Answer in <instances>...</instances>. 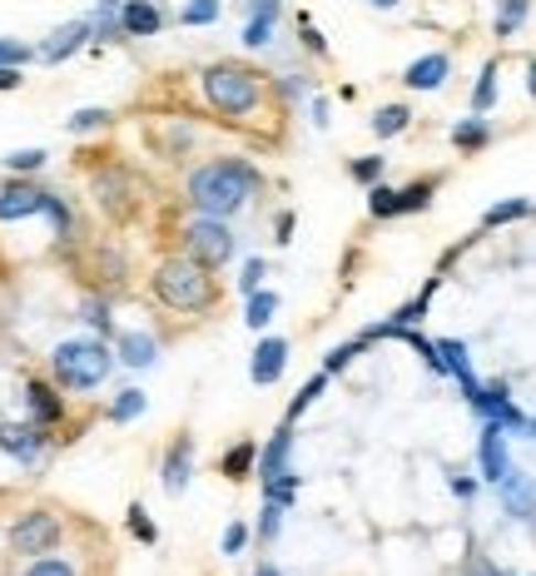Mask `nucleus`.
<instances>
[{"label": "nucleus", "mask_w": 536, "mask_h": 576, "mask_svg": "<svg viewBox=\"0 0 536 576\" xmlns=\"http://www.w3.org/2000/svg\"><path fill=\"white\" fill-rule=\"evenodd\" d=\"M367 218H397V189L393 184L367 189Z\"/></svg>", "instance_id": "79ce46f5"}, {"label": "nucleus", "mask_w": 536, "mask_h": 576, "mask_svg": "<svg viewBox=\"0 0 536 576\" xmlns=\"http://www.w3.org/2000/svg\"><path fill=\"white\" fill-rule=\"evenodd\" d=\"M30 60H35V45H25V40L0 35V65H20V70H25Z\"/></svg>", "instance_id": "de8ad7c7"}, {"label": "nucleus", "mask_w": 536, "mask_h": 576, "mask_svg": "<svg viewBox=\"0 0 536 576\" xmlns=\"http://www.w3.org/2000/svg\"><path fill=\"white\" fill-rule=\"evenodd\" d=\"M218 0H184V6H179V25H189V30H204V25H214L218 20Z\"/></svg>", "instance_id": "4c0bfd02"}, {"label": "nucleus", "mask_w": 536, "mask_h": 576, "mask_svg": "<svg viewBox=\"0 0 536 576\" xmlns=\"http://www.w3.org/2000/svg\"><path fill=\"white\" fill-rule=\"evenodd\" d=\"M45 149H10L6 159H0V164L10 169V174H20V179H30V174H40V169H45Z\"/></svg>", "instance_id": "ea45409f"}, {"label": "nucleus", "mask_w": 536, "mask_h": 576, "mask_svg": "<svg viewBox=\"0 0 536 576\" xmlns=\"http://www.w3.org/2000/svg\"><path fill=\"white\" fill-rule=\"evenodd\" d=\"M522 437H532V442H536V417L532 413H526V423H522Z\"/></svg>", "instance_id": "6e6d98bb"}, {"label": "nucleus", "mask_w": 536, "mask_h": 576, "mask_svg": "<svg viewBox=\"0 0 536 576\" xmlns=\"http://www.w3.org/2000/svg\"><path fill=\"white\" fill-rule=\"evenodd\" d=\"M526 95L536 99V60H532V65H526Z\"/></svg>", "instance_id": "5fc2aeb1"}, {"label": "nucleus", "mask_w": 536, "mask_h": 576, "mask_svg": "<svg viewBox=\"0 0 536 576\" xmlns=\"http://www.w3.org/2000/svg\"><path fill=\"white\" fill-rule=\"evenodd\" d=\"M89 189H95V204L105 209V214H125L129 204H135V174L129 169H119V164H109V169H95V179H89Z\"/></svg>", "instance_id": "2eb2a0df"}, {"label": "nucleus", "mask_w": 536, "mask_h": 576, "mask_svg": "<svg viewBox=\"0 0 536 576\" xmlns=\"http://www.w3.org/2000/svg\"><path fill=\"white\" fill-rule=\"evenodd\" d=\"M258 189H264L258 164H248L238 154H214L184 174V204L208 218H238L254 204Z\"/></svg>", "instance_id": "f257e3e1"}, {"label": "nucleus", "mask_w": 536, "mask_h": 576, "mask_svg": "<svg viewBox=\"0 0 536 576\" xmlns=\"http://www.w3.org/2000/svg\"><path fill=\"white\" fill-rule=\"evenodd\" d=\"M467 407L476 413V423H496V427H506L512 437H522L526 413L512 403V387L506 383H482L472 397H467Z\"/></svg>", "instance_id": "0eeeda50"}, {"label": "nucleus", "mask_w": 536, "mask_h": 576, "mask_svg": "<svg viewBox=\"0 0 536 576\" xmlns=\"http://www.w3.org/2000/svg\"><path fill=\"white\" fill-rule=\"evenodd\" d=\"M278 532H283V506H278V502H264L254 536H258V542H278Z\"/></svg>", "instance_id": "a18cd8bd"}, {"label": "nucleus", "mask_w": 536, "mask_h": 576, "mask_svg": "<svg viewBox=\"0 0 536 576\" xmlns=\"http://www.w3.org/2000/svg\"><path fill=\"white\" fill-rule=\"evenodd\" d=\"M293 472V423H278L268 433V442L258 447V482H274V477Z\"/></svg>", "instance_id": "dca6fc26"}, {"label": "nucleus", "mask_w": 536, "mask_h": 576, "mask_svg": "<svg viewBox=\"0 0 536 576\" xmlns=\"http://www.w3.org/2000/svg\"><path fill=\"white\" fill-rule=\"evenodd\" d=\"M50 204V189L30 184V179L10 174L6 189H0V224H20V218H40Z\"/></svg>", "instance_id": "9d476101"}, {"label": "nucleus", "mask_w": 536, "mask_h": 576, "mask_svg": "<svg viewBox=\"0 0 536 576\" xmlns=\"http://www.w3.org/2000/svg\"><path fill=\"white\" fill-rule=\"evenodd\" d=\"M472 576H506V572H496V566H482V572H472Z\"/></svg>", "instance_id": "bf43d9fd"}, {"label": "nucleus", "mask_w": 536, "mask_h": 576, "mask_svg": "<svg viewBox=\"0 0 536 576\" xmlns=\"http://www.w3.org/2000/svg\"><path fill=\"white\" fill-rule=\"evenodd\" d=\"M119 358L109 353L105 338H60L50 348V377H55L65 393H95L109 373H115Z\"/></svg>", "instance_id": "20e7f679"}, {"label": "nucleus", "mask_w": 536, "mask_h": 576, "mask_svg": "<svg viewBox=\"0 0 536 576\" xmlns=\"http://www.w3.org/2000/svg\"><path fill=\"white\" fill-rule=\"evenodd\" d=\"M532 20V0H496V10H492V35L496 40H512L516 30Z\"/></svg>", "instance_id": "b1692460"}, {"label": "nucleus", "mask_w": 536, "mask_h": 576, "mask_svg": "<svg viewBox=\"0 0 536 576\" xmlns=\"http://www.w3.org/2000/svg\"><path fill=\"white\" fill-rule=\"evenodd\" d=\"M367 348H373V343H367L363 333H357V338H347V343H337V348H328V358H323V373H328V377H337L347 363H353L357 353H367Z\"/></svg>", "instance_id": "c9c22d12"}, {"label": "nucleus", "mask_w": 536, "mask_h": 576, "mask_svg": "<svg viewBox=\"0 0 536 576\" xmlns=\"http://www.w3.org/2000/svg\"><path fill=\"white\" fill-rule=\"evenodd\" d=\"M288 338L283 333H258V343H254V358H248V383L254 387H274V383H283V373H288Z\"/></svg>", "instance_id": "6e6552de"}, {"label": "nucleus", "mask_w": 536, "mask_h": 576, "mask_svg": "<svg viewBox=\"0 0 536 576\" xmlns=\"http://www.w3.org/2000/svg\"><path fill=\"white\" fill-rule=\"evenodd\" d=\"M119 6H125V0H95V10H89V25H95V45L125 40V30H119Z\"/></svg>", "instance_id": "cd10ccee"}, {"label": "nucleus", "mask_w": 536, "mask_h": 576, "mask_svg": "<svg viewBox=\"0 0 536 576\" xmlns=\"http://www.w3.org/2000/svg\"><path fill=\"white\" fill-rule=\"evenodd\" d=\"M452 492L462 497V502H472V497H476V477H462V472H457V477H452Z\"/></svg>", "instance_id": "603ef678"}, {"label": "nucleus", "mask_w": 536, "mask_h": 576, "mask_svg": "<svg viewBox=\"0 0 536 576\" xmlns=\"http://www.w3.org/2000/svg\"><path fill=\"white\" fill-rule=\"evenodd\" d=\"M85 45H95V25H89V15H75V20H65V25L50 30L45 45H35V60H45V65H65V60L79 55Z\"/></svg>", "instance_id": "1a4fd4ad"}, {"label": "nucleus", "mask_w": 536, "mask_h": 576, "mask_svg": "<svg viewBox=\"0 0 536 576\" xmlns=\"http://www.w3.org/2000/svg\"><path fill=\"white\" fill-rule=\"evenodd\" d=\"M447 79H452V55H447V50H427V55H417L412 65L403 70V85L417 89V95H432Z\"/></svg>", "instance_id": "f3484780"}, {"label": "nucleus", "mask_w": 536, "mask_h": 576, "mask_svg": "<svg viewBox=\"0 0 536 576\" xmlns=\"http://www.w3.org/2000/svg\"><path fill=\"white\" fill-rule=\"evenodd\" d=\"M447 139H452L457 154H476V149L492 145V119H486V115H467V119H457Z\"/></svg>", "instance_id": "4be33fe9"}, {"label": "nucleus", "mask_w": 536, "mask_h": 576, "mask_svg": "<svg viewBox=\"0 0 536 576\" xmlns=\"http://www.w3.org/2000/svg\"><path fill=\"white\" fill-rule=\"evenodd\" d=\"M20 576H79V572H75L69 556H35V562H30Z\"/></svg>", "instance_id": "c03bdc74"}, {"label": "nucleus", "mask_w": 536, "mask_h": 576, "mask_svg": "<svg viewBox=\"0 0 536 576\" xmlns=\"http://www.w3.org/2000/svg\"><path fill=\"white\" fill-rule=\"evenodd\" d=\"M65 387L55 383V377H30L25 383V417L35 427H60L65 423Z\"/></svg>", "instance_id": "4468645a"}, {"label": "nucleus", "mask_w": 536, "mask_h": 576, "mask_svg": "<svg viewBox=\"0 0 536 576\" xmlns=\"http://www.w3.org/2000/svg\"><path fill=\"white\" fill-rule=\"evenodd\" d=\"M144 407H149V393L144 387H125V393H115L109 397V407H105V417L115 427H129L135 417H144Z\"/></svg>", "instance_id": "a878e982"}, {"label": "nucleus", "mask_w": 536, "mask_h": 576, "mask_svg": "<svg viewBox=\"0 0 536 576\" xmlns=\"http://www.w3.org/2000/svg\"><path fill=\"white\" fill-rule=\"evenodd\" d=\"M149 294H154V303L169 308V313L199 318V313H214L218 278H214V268H204L199 258L164 254L154 268H149Z\"/></svg>", "instance_id": "f03ea898"}, {"label": "nucleus", "mask_w": 536, "mask_h": 576, "mask_svg": "<svg viewBox=\"0 0 536 576\" xmlns=\"http://www.w3.org/2000/svg\"><path fill=\"white\" fill-rule=\"evenodd\" d=\"M367 6H373V10H397L403 0H367Z\"/></svg>", "instance_id": "4d7b16f0"}, {"label": "nucleus", "mask_w": 536, "mask_h": 576, "mask_svg": "<svg viewBox=\"0 0 536 576\" xmlns=\"http://www.w3.org/2000/svg\"><path fill=\"white\" fill-rule=\"evenodd\" d=\"M25 85V75H20V65H0V95H10V89Z\"/></svg>", "instance_id": "3c124183"}, {"label": "nucleus", "mask_w": 536, "mask_h": 576, "mask_svg": "<svg viewBox=\"0 0 536 576\" xmlns=\"http://www.w3.org/2000/svg\"><path fill=\"white\" fill-rule=\"evenodd\" d=\"M313 125L328 129V99H313Z\"/></svg>", "instance_id": "864d4df0"}, {"label": "nucleus", "mask_w": 536, "mask_h": 576, "mask_svg": "<svg viewBox=\"0 0 536 576\" xmlns=\"http://www.w3.org/2000/svg\"><path fill=\"white\" fill-rule=\"evenodd\" d=\"M367 125H373L377 139H397V135H407V125H412V109L407 105H377Z\"/></svg>", "instance_id": "c756f323"}, {"label": "nucleus", "mask_w": 536, "mask_h": 576, "mask_svg": "<svg viewBox=\"0 0 536 576\" xmlns=\"http://www.w3.org/2000/svg\"><path fill=\"white\" fill-rule=\"evenodd\" d=\"M264 487V502H278L288 512L293 506V497H298V472H283V477H274V482H258Z\"/></svg>", "instance_id": "37998d69"}, {"label": "nucleus", "mask_w": 536, "mask_h": 576, "mask_svg": "<svg viewBox=\"0 0 536 576\" xmlns=\"http://www.w3.org/2000/svg\"><path fill=\"white\" fill-rule=\"evenodd\" d=\"M254 576H283V572H278L274 562H264V566H258V572H254Z\"/></svg>", "instance_id": "13d9d810"}, {"label": "nucleus", "mask_w": 536, "mask_h": 576, "mask_svg": "<svg viewBox=\"0 0 536 576\" xmlns=\"http://www.w3.org/2000/svg\"><path fill=\"white\" fill-rule=\"evenodd\" d=\"M283 0H244V50H264L278 30Z\"/></svg>", "instance_id": "6ab92c4d"}, {"label": "nucleus", "mask_w": 536, "mask_h": 576, "mask_svg": "<svg viewBox=\"0 0 536 576\" xmlns=\"http://www.w3.org/2000/svg\"><path fill=\"white\" fill-rule=\"evenodd\" d=\"M10 552L25 556V562H35V556H50L60 546V536H65V522H60L55 512H45V506H30V512H20L15 522H10Z\"/></svg>", "instance_id": "423d86ee"}, {"label": "nucleus", "mask_w": 536, "mask_h": 576, "mask_svg": "<svg viewBox=\"0 0 536 576\" xmlns=\"http://www.w3.org/2000/svg\"><path fill=\"white\" fill-rule=\"evenodd\" d=\"M125 532L135 536L139 546H154V542H159V526L149 522V512H144L139 502H129V512H125Z\"/></svg>", "instance_id": "58836bf2"}, {"label": "nucleus", "mask_w": 536, "mask_h": 576, "mask_svg": "<svg viewBox=\"0 0 536 576\" xmlns=\"http://www.w3.org/2000/svg\"><path fill=\"white\" fill-rule=\"evenodd\" d=\"M248 536H254V532H248L244 522H228V526H224V536H218V552H224V556H238V552L248 546Z\"/></svg>", "instance_id": "09e8293b"}, {"label": "nucleus", "mask_w": 536, "mask_h": 576, "mask_svg": "<svg viewBox=\"0 0 536 576\" xmlns=\"http://www.w3.org/2000/svg\"><path fill=\"white\" fill-rule=\"evenodd\" d=\"M492 109H496V60H486L472 85V115H492Z\"/></svg>", "instance_id": "72a5a7b5"}, {"label": "nucleus", "mask_w": 536, "mask_h": 576, "mask_svg": "<svg viewBox=\"0 0 536 576\" xmlns=\"http://www.w3.org/2000/svg\"><path fill=\"white\" fill-rule=\"evenodd\" d=\"M432 194H437V179H412V184H403L397 189V218L432 209Z\"/></svg>", "instance_id": "7c9ffc66"}, {"label": "nucleus", "mask_w": 536, "mask_h": 576, "mask_svg": "<svg viewBox=\"0 0 536 576\" xmlns=\"http://www.w3.org/2000/svg\"><path fill=\"white\" fill-rule=\"evenodd\" d=\"M264 278H268V264L264 258H244V268H238V294H258L264 288Z\"/></svg>", "instance_id": "49530a36"}, {"label": "nucleus", "mask_w": 536, "mask_h": 576, "mask_svg": "<svg viewBox=\"0 0 536 576\" xmlns=\"http://www.w3.org/2000/svg\"><path fill=\"white\" fill-rule=\"evenodd\" d=\"M512 433L496 423H482V433H476V472H482V482H502L506 472H512Z\"/></svg>", "instance_id": "9b49d317"}, {"label": "nucleus", "mask_w": 536, "mask_h": 576, "mask_svg": "<svg viewBox=\"0 0 536 576\" xmlns=\"http://www.w3.org/2000/svg\"><path fill=\"white\" fill-rule=\"evenodd\" d=\"M274 313H278V294H274V288H258V294L244 298V323L254 328V333H268Z\"/></svg>", "instance_id": "c85d7f7f"}, {"label": "nucleus", "mask_w": 536, "mask_h": 576, "mask_svg": "<svg viewBox=\"0 0 536 576\" xmlns=\"http://www.w3.org/2000/svg\"><path fill=\"white\" fill-rule=\"evenodd\" d=\"M293 25H298V45H303L313 60H328V40H323V30L313 25V15H308V10H298Z\"/></svg>", "instance_id": "a19ab883"}, {"label": "nucleus", "mask_w": 536, "mask_h": 576, "mask_svg": "<svg viewBox=\"0 0 536 576\" xmlns=\"http://www.w3.org/2000/svg\"><path fill=\"white\" fill-rule=\"evenodd\" d=\"M179 254L199 258L204 268H228L238 258V234L228 228V218H208V214H194L184 228H179Z\"/></svg>", "instance_id": "39448f33"}, {"label": "nucleus", "mask_w": 536, "mask_h": 576, "mask_svg": "<svg viewBox=\"0 0 536 576\" xmlns=\"http://www.w3.org/2000/svg\"><path fill=\"white\" fill-rule=\"evenodd\" d=\"M496 492H502V512L516 516V522H532L536 516V477L532 472H506L502 482H496Z\"/></svg>", "instance_id": "aec40b11"}, {"label": "nucleus", "mask_w": 536, "mask_h": 576, "mask_svg": "<svg viewBox=\"0 0 536 576\" xmlns=\"http://www.w3.org/2000/svg\"><path fill=\"white\" fill-rule=\"evenodd\" d=\"M532 199H526V194H516V199H502V204H492V209H486V214H482V228H502V224H516V218H526V214H532Z\"/></svg>", "instance_id": "473e14b6"}, {"label": "nucleus", "mask_w": 536, "mask_h": 576, "mask_svg": "<svg viewBox=\"0 0 536 576\" xmlns=\"http://www.w3.org/2000/svg\"><path fill=\"white\" fill-rule=\"evenodd\" d=\"M189 482H194V437L179 433L174 442L164 447V457H159V487H164L169 497H184Z\"/></svg>", "instance_id": "ddd939ff"}, {"label": "nucleus", "mask_w": 536, "mask_h": 576, "mask_svg": "<svg viewBox=\"0 0 536 576\" xmlns=\"http://www.w3.org/2000/svg\"><path fill=\"white\" fill-rule=\"evenodd\" d=\"M50 447V427H35L25 417V423H0V452L15 457L20 467H35L40 457H45Z\"/></svg>", "instance_id": "f8f14e48"}, {"label": "nucleus", "mask_w": 536, "mask_h": 576, "mask_svg": "<svg viewBox=\"0 0 536 576\" xmlns=\"http://www.w3.org/2000/svg\"><path fill=\"white\" fill-rule=\"evenodd\" d=\"M79 318H85L89 328H95L99 338H115V303H109V294H85L79 298Z\"/></svg>", "instance_id": "393cba45"}, {"label": "nucleus", "mask_w": 536, "mask_h": 576, "mask_svg": "<svg viewBox=\"0 0 536 576\" xmlns=\"http://www.w3.org/2000/svg\"><path fill=\"white\" fill-rule=\"evenodd\" d=\"M115 358L125 367H135V373H144V367L159 363V338L149 333V328H119L115 333Z\"/></svg>", "instance_id": "a211bd4d"}, {"label": "nucleus", "mask_w": 536, "mask_h": 576, "mask_svg": "<svg viewBox=\"0 0 536 576\" xmlns=\"http://www.w3.org/2000/svg\"><path fill=\"white\" fill-rule=\"evenodd\" d=\"M199 95L218 119H248L264 109L268 79L244 60H214V65L199 70Z\"/></svg>", "instance_id": "7ed1b4c3"}, {"label": "nucleus", "mask_w": 536, "mask_h": 576, "mask_svg": "<svg viewBox=\"0 0 536 576\" xmlns=\"http://www.w3.org/2000/svg\"><path fill=\"white\" fill-rule=\"evenodd\" d=\"M218 472H224L228 482H244V477H254L258 472V442H254V437H238V442L218 457Z\"/></svg>", "instance_id": "5701e85b"}, {"label": "nucleus", "mask_w": 536, "mask_h": 576, "mask_svg": "<svg viewBox=\"0 0 536 576\" xmlns=\"http://www.w3.org/2000/svg\"><path fill=\"white\" fill-rule=\"evenodd\" d=\"M293 224H298L293 214H278L274 218V244H293Z\"/></svg>", "instance_id": "8fccbe9b"}, {"label": "nucleus", "mask_w": 536, "mask_h": 576, "mask_svg": "<svg viewBox=\"0 0 536 576\" xmlns=\"http://www.w3.org/2000/svg\"><path fill=\"white\" fill-rule=\"evenodd\" d=\"M328 383H333V377H328V373H323V367H318V373H313V377H308V383H303V387H298V393H293V403H288V413H283V423H298V417H303V413H308V407H313V403H318V397H323V393H328Z\"/></svg>", "instance_id": "2f4dec72"}, {"label": "nucleus", "mask_w": 536, "mask_h": 576, "mask_svg": "<svg viewBox=\"0 0 536 576\" xmlns=\"http://www.w3.org/2000/svg\"><path fill=\"white\" fill-rule=\"evenodd\" d=\"M383 174H387V159H383V154H357V159H347V179H353V184H363V189L383 184Z\"/></svg>", "instance_id": "f704fd0d"}, {"label": "nucleus", "mask_w": 536, "mask_h": 576, "mask_svg": "<svg viewBox=\"0 0 536 576\" xmlns=\"http://www.w3.org/2000/svg\"><path fill=\"white\" fill-rule=\"evenodd\" d=\"M109 125H115V109H105V105H85V109H69L65 135L85 139V135H99V129H109Z\"/></svg>", "instance_id": "bb28decb"}, {"label": "nucleus", "mask_w": 536, "mask_h": 576, "mask_svg": "<svg viewBox=\"0 0 536 576\" xmlns=\"http://www.w3.org/2000/svg\"><path fill=\"white\" fill-rule=\"evenodd\" d=\"M45 218H50V228H55V238H60V244H69V238H75V209H69V199L50 194Z\"/></svg>", "instance_id": "e433bc0d"}, {"label": "nucleus", "mask_w": 536, "mask_h": 576, "mask_svg": "<svg viewBox=\"0 0 536 576\" xmlns=\"http://www.w3.org/2000/svg\"><path fill=\"white\" fill-rule=\"evenodd\" d=\"M119 30H125V40H149L164 30V6L159 0H125L119 6Z\"/></svg>", "instance_id": "412c9836"}]
</instances>
